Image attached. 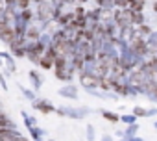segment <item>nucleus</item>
<instances>
[{"instance_id": "obj_1", "label": "nucleus", "mask_w": 157, "mask_h": 141, "mask_svg": "<svg viewBox=\"0 0 157 141\" xmlns=\"http://www.w3.org/2000/svg\"><path fill=\"white\" fill-rule=\"evenodd\" d=\"M15 4H17L19 8H22V10H26L28 4H30V0H15Z\"/></svg>"}, {"instance_id": "obj_3", "label": "nucleus", "mask_w": 157, "mask_h": 141, "mask_svg": "<svg viewBox=\"0 0 157 141\" xmlns=\"http://www.w3.org/2000/svg\"><path fill=\"white\" fill-rule=\"evenodd\" d=\"M35 2H44V0H35Z\"/></svg>"}, {"instance_id": "obj_2", "label": "nucleus", "mask_w": 157, "mask_h": 141, "mask_svg": "<svg viewBox=\"0 0 157 141\" xmlns=\"http://www.w3.org/2000/svg\"><path fill=\"white\" fill-rule=\"evenodd\" d=\"M153 10H155V11H157V2H155V4H153Z\"/></svg>"}]
</instances>
